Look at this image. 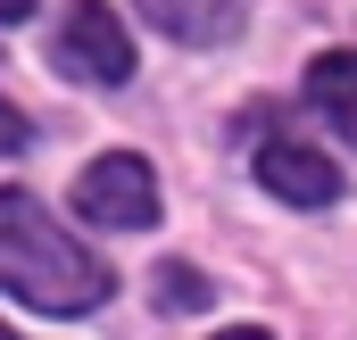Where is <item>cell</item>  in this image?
Listing matches in <instances>:
<instances>
[{
    "instance_id": "cell-3",
    "label": "cell",
    "mask_w": 357,
    "mask_h": 340,
    "mask_svg": "<svg viewBox=\"0 0 357 340\" xmlns=\"http://www.w3.org/2000/svg\"><path fill=\"white\" fill-rule=\"evenodd\" d=\"M50 67L75 75V84H133V33L116 25L108 0H67L59 42H50Z\"/></svg>"
},
{
    "instance_id": "cell-11",
    "label": "cell",
    "mask_w": 357,
    "mask_h": 340,
    "mask_svg": "<svg viewBox=\"0 0 357 340\" xmlns=\"http://www.w3.org/2000/svg\"><path fill=\"white\" fill-rule=\"evenodd\" d=\"M0 340H17V332H8V324H0Z\"/></svg>"
},
{
    "instance_id": "cell-4",
    "label": "cell",
    "mask_w": 357,
    "mask_h": 340,
    "mask_svg": "<svg viewBox=\"0 0 357 340\" xmlns=\"http://www.w3.org/2000/svg\"><path fill=\"white\" fill-rule=\"evenodd\" d=\"M258 183H266L274 199H291V208L341 199V167H333L316 141H299V133H266V141H258Z\"/></svg>"
},
{
    "instance_id": "cell-8",
    "label": "cell",
    "mask_w": 357,
    "mask_h": 340,
    "mask_svg": "<svg viewBox=\"0 0 357 340\" xmlns=\"http://www.w3.org/2000/svg\"><path fill=\"white\" fill-rule=\"evenodd\" d=\"M25 141H33V125H25V116H17V108H8V100H0V158H17V150H25Z\"/></svg>"
},
{
    "instance_id": "cell-10",
    "label": "cell",
    "mask_w": 357,
    "mask_h": 340,
    "mask_svg": "<svg viewBox=\"0 0 357 340\" xmlns=\"http://www.w3.org/2000/svg\"><path fill=\"white\" fill-rule=\"evenodd\" d=\"M208 340H274V332H250V324H233V332H208Z\"/></svg>"
},
{
    "instance_id": "cell-5",
    "label": "cell",
    "mask_w": 357,
    "mask_h": 340,
    "mask_svg": "<svg viewBox=\"0 0 357 340\" xmlns=\"http://www.w3.org/2000/svg\"><path fill=\"white\" fill-rule=\"evenodd\" d=\"M133 8L175 42H233L241 33V0H133Z\"/></svg>"
},
{
    "instance_id": "cell-7",
    "label": "cell",
    "mask_w": 357,
    "mask_h": 340,
    "mask_svg": "<svg viewBox=\"0 0 357 340\" xmlns=\"http://www.w3.org/2000/svg\"><path fill=\"white\" fill-rule=\"evenodd\" d=\"M158 307H208V274H191V265H158Z\"/></svg>"
},
{
    "instance_id": "cell-2",
    "label": "cell",
    "mask_w": 357,
    "mask_h": 340,
    "mask_svg": "<svg viewBox=\"0 0 357 340\" xmlns=\"http://www.w3.org/2000/svg\"><path fill=\"white\" fill-rule=\"evenodd\" d=\"M75 216L100 224V233H150L158 224V174H150V158H133V150L91 158L75 174Z\"/></svg>"
},
{
    "instance_id": "cell-1",
    "label": "cell",
    "mask_w": 357,
    "mask_h": 340,
    "mask_svg": "<svg viewBox=\"0 0 357 340\" xmlns=\"http://www.w3.org/2000/svg\"><path fill=\"white\" fill-rule=\"evenodd\" d=\"M0 291L25 299V307H42V316H91L116 291V274L33 191H0Z\"/></svg>"
},
{
    "instance_id": "cell-6",
    "label": "cell",
    "mask_w": 357,
    "mask_h": 340,
    "mask_svg": "<svg viewBox=\"0 0 357 340\" xmlns=\"http://www.w3.org/2000/svg\"><path fill=\"white\" fill-rule=\"evenodd\" d=\"M307 100H316V116H333L357 141V50H324V59L307 67Z\"/></svg>"
},
{
    "instance_id": "cell-9",
    "label": "cell",
    "mask_w": 357,
    "mask_h": 340,
    "mask_svg": "<svg viewBox=\"0 0 357 340\" xmlns=\"http://www.w3.org/2000/svg\"><path fill=\"white\" fill-rule=\"evenodd\" d=\"M33 8H42V0H0V25H25Z\"/></svg>"
}]
</instances>
